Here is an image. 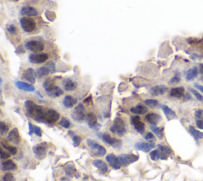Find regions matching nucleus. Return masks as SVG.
Masks as SVG:
<instances>
[{
    "label": "nucleus",
    "instance_id": "4be33fe9",
    "mask_svg": "<svg viewBox=\"0 0 203 181\" xmlns=\"http://www.w3.org/2000/svg\"><path fill=\"white\" fill-rule=\"evenodd\" d=\"M145 119L151 125H156L160 121L161 118L159 115L156 114L155 113H149L146 114Z\"/></svg>",
    "mask_w": 203,
    "mask_h": 181
},
{
    "label": "nucleus",
    "instance_id": "864d4df0",
    "mask_svg": "<svg viewBox=\"0 0 203 181\" xmlns=\"http://www.w3.org/2000/svg\"><path fill=\"white\" fill-rule=\"evenodd\" d=\"M194 86H195V88H197V89L199 90L200 92H202V93H203V86H202V85H200V84H198V83H194Z\"/></svg>",
    "mask_w": 203,
    "mask_h": 181
},
{
    "label": "nucleus",
    "instance_id": "bb28decb",
    "mask_svg": "<svg viewBox=\"0 0 203 181\" xmlns=\"http://www.w3.org/2000/svg\"><path fill=\"white\" fill-rule=\"evenodd\" d=\"M199 72V69L197 67H193L190 69H189L186 72V79L187 81H191L194 79H195L197 77V76L198 75Z\"/></svg>",
    "mask_w": 203,
    "mask_h": 181
},
{
    "label": "nucleus",
    "instance_id": "423d86ee",
    "mask_svg": "<svg viewBox=\"0 0 203 181\" xmlns=\"http://www.w3.org/2000/svg\"><path fill=\"white\" fill-rule=\"evenodd\" d=\"M71 116L76 122H81L84 120L86 118V110L82 103H80L78 106H76L75 110H73Z\"/></svg>",
    "mask_w": 203,
    "mask_h": 181
},
{
    "label": "nucleus",
    "instance_id": "f3484780",
    "mask_svg": "<svg viewBox=\"0 0 203 181\" xmlns=\"http://www.w3.org/2000/svg\"><path fill=\"white\" fill-rule=\"evenodd\" d=\"M106 160H107V162L110 164L113 168L114 169H119L121 168V164L120 161H119L118 157L113 155V154H108L107 157H106Z\"/></svg>",
    "mask_w": 203,
    "mask_h": 181
},
{
    "label": "nucleus",
    "instance_id": "13d9d810",
    "mask_svg": "<svg viewBox=\"0 0 203 181\" xmlns=\"http://www.w3.org/2000/svg\"><path fill=\"white\" fill-rule=\"evenodd\" d=\"M10 1H14V2H17V1H18V0H10Z\"/></svg>",
    "mask_w": 203,
    "mask_h": 181
},
{
    "label": "nucleus",
    "instance_id": "9d476101",
    "mask_svg": "<svg viewBox=\"0 0 203 181\" xmlns=\"http://www.w3.org/2000/svg\"><path fill=\"white\" fill-rule=\"evenodd\" d=\"M49 59L47 53H33L29 56V60L31 63L35 64H42Z\"/></svg>",
    "mask_w": 203,
    "mask_h": 181
},
{
    "label": "nucleus",
    "instance_id": "473e14b6",
    "mask_svg": "<svg viewBox=\"0 0 203 181\" xmlns=\"http://www.w3.org/2000/svg\"><path fill=\"white\" fill-rule=\"evenodd\" d=\"M43 87H44V90H45L48 94L56 87V85H55V82L52 79H47L43 83Z\"/></svg>",
    "mask_w": 203,
    "mask_h": 181
},
{
    "label": "nucleus",
    "instance_id": "3c124183",
    "mask_svg": "<svg viewBox=\"0 0 203 181\" xmlns=\"http://www.w3.org/2000/svg\"><path fill=\"white\" fill-rule=\"evenodd\" d=\"M196 125L200 130H203V119H198V120H196Z\"/></svg>",
    "mask_w": 203,
    "mask_h": 181
},
{
    "label": "nucleus",
    "instance_id": "79ce46f5",
    "mask_svg": "<svg viewBox=\"0 0 203 181\" xmlns=\"http://www.w3.org/2000/svg\"><path fill=\"white\" fill-rule=\"evenodd\" d=\"M72 141H73V143H74L75 147H77V146H80V143H81L82 137H80V136L75 135V136H73Z\"/></svg>",
    "mask_w": 203,
    "mask_h": 181
},
{
    "label": "nucleus",
    "instance_id": "9b49d317",
    "mask_svg": "<svg viewBox=\"0 0 203 181\" xmlns=\"http://www.w3.org/2000/svg\"><path fill=\"white\" fill-rule=\"evenodd\" d=\"M131 123L133 125L136 130L140 134H143L145 130V125L141 122V118L139 116H132L131 117Z\"/></svg>",
    "mask_w": 203,
    "mask_h": 181
},
{
    "label": "nucleus",
    "instance_id": "2eb2a0df",
    "mask_svg": "<svg viewBox=\"0 0 203 181\" xmlns=\"http://www.w3.org/2000/svg\"><path fill=\"white\" fill-rule=\"evenodd\" d=\"M7 139H8L9 141H10L13 144H19L21 141V137L18 130L17 128H14L12 130H10L8 136H7Z\"/></svg>",
    "mask_w": 203,
    "mask_h": 181
},
{
    "label": "nucleus",
    "instance_id": "c756f323",
    "mask_svg": "<svg viewBox=\"0 0 203 181\" xmlns=\"http://www.w3.org/2000/svg\"><path fill=\"white\" fill-rule=\"evenodd\" d=\"M86 120H87L88 125L91 128H95L97 124V117L95 114L92 113V112L87 114V115H86Z\"/></svg>",
    "mask_w": 203,
    "mask_h": 181
},
{
    "label": "nucleus",
    "instance_id": "f03ea898",
    "mask_svg": "<svg viewBox=\"0 0 203 181\" xmlns=\"http://www.w3.org/2000/svg\"><path fill=\"white\" fill-rule=\"evenodd\" d=\"M110 132L119 137H122L126 133V127H125V122L121 118H116L113 121V125L110 128Z\"/></svg>",
    "mask_w": 203,
    "mask_h": 181
},
{
    "label": "nucleus",
    "instance_id": "6e6552de",
    "mask_svg": "<svg viewBox=\"0 0 203 181\" xmlns=\"http://www.w3.org/2000/svg\"><path fill=\"white\" fill-rule=\"evenodd\" d=\"M25 48L28 50L32 51L34 53H38L44 49V44L39 41L31 40V41H29L25 43Z\"/></svg>",
    "mask_w": 203,
    "mask_h": 181
},
{
    "label": "nucleus",
    "instance_id": "cd10ccee",
    "mask_svg": "<svg viewBox=\"0 0 203 181\" xmlns=\"http://www.w3.org/2000/svg\"><path fill=\"white\" fill-rule=\"evenodd\" d=\"M63 85H64V88L66 91L68 92H71V91H74L75 89L77 87V83L75 81H73L71 79H66V80H64L63 82Z\"/></svg>",
    "mask_w": 203,
    "mask_h": 181
},
{
    "label": "nucleus",
    "instance_id": "7ed1b4c3",
    "mask_svg": "<svg viewBox=\"0 0 203 181\" xmlns=\"http://www.w3.org/2000/svg\"><path fill=\"white\" fill-rule=\"evenodd\" d=\"M86 144L91 148L92 153L95 157H103L107 153V150L103 146L99 145L98 142L92 139H87L86 140Z\"/></svg>",
    "mask_w": 203,
    "mask_h": 181
},
{
    "label": "nucleus",
    "instance_id": "b1692460",
    "mask_svg": "<svg viewBox=\"0 0 203 181\" xmlns=\"http://www.w3.org/2000/svg\"><path fill=\"white\" fill-rule=\"evenodd\" d=\"M185 94V89L183 87H179V88H174L171 90L170 95L171 96L174 97V98H180L184 95Z\"/></svg>",
    "mask_w": 203,
    "mask_h": 181
},
{
    "label": "nucleus",
    "instance_id": "39448f33",
    "mask_svg": "<svg viewBox=\"0 0 203 181\" xmlns=\"http://www.w3.org/2000/svg\"><path fill=\"white\" fill-rule=\"evenodd\" d=\"M20 24L23 30L26 33H31L35 29L36 22L33 19L23 17L20 19Z\"/></svg>",
    "mask_w": 203,
    "mask_h": 181
},
{
    "label": "nucleus",
    "instance_id": "603ef678",
    "mask_svg": "<svg viewBox=\"0 0 203 181\" xmlns=\"http://www.w3.org/2000/svg\"><path fill=\"white\" fill-rule=\"evenodd\" d=\"M144 139L148 141L150 140H155V137L154 135L152 134V133H148L145 136H144Z\"/></svg>",
    "mask_w": 203,
    "mask_h": 181
},
{
    "label": "nucleus",
    "instance_id": "ddd939ff",
    "mask_svg": "<svg viewBox=\"0 0 203 181\" xmlns=\"http://www.w3.org/2000/svg\"><path fill=\"white\" fill-rule=\"evenodd\" d=\"M167 91H168V88L165 85H156L155 87H152L149 90V94L152 96H158L166 93Z\"/></svg>",
    "mask_w": 203,
    "mask_h": 181
},
{
    "label": "nucleus",
    "instance_id": "a878e982",
    "mask_svg": "<svg viewBox=\"0 0 203 181\" xmlns=\"http://www.w3.org/2000/svg\"><path fill=\"white\" fill-rule=\"evenodd\" d=\"M92 164H93V165L95 168H97L98 170H100L102 173H107L108 172V166H107V164L102 161H101V160H95L92 162Z\"/></svg>",
    "mask_w": 203,
    "mask_h": 181
},
{
    "label": "nucleus",
    "instance_id": "f8f14e48",
    "mask_svg": "<svg viewBox=\"0 0 203 181\" xmlns=\"http://www.w3.org/2000/svg\"><path fill=\"white\" fill-rule=\"evenodd\" d=\"M60 119V114L55 110H48L45 111L44 115V122L48 123H55Z\"/></svg>",
    "mask_w": 203,
    "mask_h": 181
},
{
    "label": "nucleus",
    "instance_id": "f257e3e1",
    "mask_svg": "<svg viewBox=\"0 0 203 181\" xmlns=\"http://www.w3.org/2000/svg\"><path fill=\"white\" fill-rule=\"evenodd\" d=\"M25 107L28 116L37 122L44 120L45 111L41 106L37 105L31 100H26L25 103Z\"/></svg>",
    "mask_w": 203,
    "mask_h": 181
},
{
    "label": "nucleus",
    "instance_id": "2f4dec72",
    "mask_svg": "<svg viewBox=\"0 0 203 181\" xmlns=\"http://www.w3.org/2000/svg\"><path fill=\"white\" fill-rule=\"evenodd\" d=\"M50 72H52V71H51V69L49 68V66L41 67V68H38L37 71V76H38L39 78H42V77L48 76Z\"/></svg>",
    "mask_w": 203,
    "mask_h": 181
},
{
    "label": "nucleus",
    "instance_id": "72a5a7b5",
    "mask_svg": "<svg viewBox=\"0 0 203 181\" xmlns=\"http://www.w3.org/2000/svg\"><path fill=\"white\" fill-rule=\"evenodd\" d=\"M63 93H64L63 90L61 89V88H60L59 87L56 86L50 92H49V93H48V95H49V96L56 98V97H59L60 96V95H62Z\"/></svg>",
    "mask_w": 203,
    "mask_h": 181
},
{
    "label": "nucleus",
    "instance_id": "4d7b16f0",
    "mask_svg": "<svg viewBox=\"0 0 203 181\" xmlns=\"http://www.w3.org/2000/svg\"><path fill=\"white\" fill-rule=\"evenodd\" d=\"M200 80H201V81L203 83V76H201V78H200Z\"/></svg>",
    "mask_w": 203,
    "mask_h": 181
},
{
    "label": "nucleus",
    "instance_id": "c9c22d12",
    "mask_svg": "<svg viewBox=\"0 0 203 181\" xmlns=\"http://www.w3.org/2000/svg\"><path fill=\"white\" fill-rule=\"evenodd\" d=\"M151 130L155 134H156L157 137H159V138L162 139L163 138V129L159 128V127H157L156 125H151Z\"/></svg>",
    "mask_w": 203,
    "mask_h": 181
},
{
    "label": "nucleus",
    "instance_id": "49530a36",
    "mask_svg": "<svg viewBox=\"0 0 203 181\" xmlns=\"http://www.w3.org/2000/svg\"><path fill=\"white\" fill-rule=\"evenodd\" d=\"M10 152L5 151L4 150L3 148V149H1V159L7 160V159H8V158H10Z\"/></svg>",
    "mask_w": 203,
    "mask_h": 181
},
{
    "label": "nucleus",
    "instance_id": "0eeeda50",
    "mask_svg": "<svg viewBox=\"0 0 203 181\" xmlns=\"http://www.w3.org/2000/svg\"><path fill=\"white\" fill-rule=\"evenodd\" d=\"M118 160L122 166H127L132 163L138 161L139 157L133 154H121L118 157Z\"/></svg>",
    "mask_w": 203,
    "mask_h": 181
},
{
    "label": "nucleus",
    "instance_id": "ea45409f",
    "mask_svg": "<svg viewBox=\"0 0 203 181\" xmlns=\"http://www.w3.org/2000/svg\"><path fill=\"white\" fill-rule=\"evenodd\" d=\"M60 125L64 127V128L68 129L70 127V125H71V122L66 118H63L60 120Z\"/></svg>",
    "mask_w": 203,
    "mask_h": 181
},
{
    "label": "nucleus",
    "instance_id": "a19ab883",
    "mask_svg": "<svg viewBox=\"0 0 203 181\" xmlns=\"http://www.w3.org/2000/svg\"><path fill=\"white\" fill-rule=\"evenodd\" d=\"M3 181H15V178L12 173H7L3 177Z\"/></svg>",
    "mask_w": 203,
    "mask_h": 181
},
{
    "label": "nucleus",
    "instance_id": "5fc2aeb1",
    "mask_svg": "<svg viewBox=\"0 0 203 181\" xmlns=\"http://www.w3.org/2000/svg\"><path fill=\"white\" fill-rule=\"evenodd\" d=\"M29 134L31 135V134L34 133V125H33L30 122H29Z\"/></svg>",
    "mask_w": 203,
    "mask_h": 181
},
{
    "label": "nucleus",
    "instance_id": "1a4fd4ad",
    "mask_svg": "<svg viewBox=\"0 0 203 181\" xmlns=\"http://www.w3.org/2000/svg\"><path fill=\"white\" fill-rule=\"evenodd\" d=\"M102 140L105 143L110 145V146H112L113 148H115V149H119V148L122 147V141L120 140L117 138H114V137H112L111 136L107 134H102L101 136Z\"/></svg>",
    "mask_w": 203,
    "mask_h": 181
},
{
    "label": "nucleus",
    "instance_id": "5701e85b",
    "mask_svg": "<svg viewBox=\"0 0 203 181\" xmlns=\"http://www.w3.org/2000/svg\"><path fill=\"white\" fill-rule=\"evenodd\" d=\"M161 108H162L163 111H164V114L167 117L168 120H171V119H174L177 118V115H176L175 112L173 111L171 108L168 107L166 105H162L161 106Z\"/></svg>",
    "mask_w": 203,
    "mask_h": 181
},
{
    "label": "nucleus",
    "instance_id": "7c9ffc66",
    "mask_svg": "<svg viewBox=\"0 0 203 181\" xmlns=\"http://www.w3.org/2000/svg\"><path fill=\"white\" fill-rule=\"evenodd\" d=\"M189 130L190 132V134H192V136L194 137V138H195V141H198V140H200V139L203 138V133L199 130H197L196 129L194 128V126H192V125H190L189 126Z\"/></svg>",
    "mask_w": 203,
    "mask_h": 181
},
{
    "label": "nucleus",
    "instance_id": "a211bd4d",
    "mask_svg": "<svg viewBox=\"0 0 203 181\" xmlns=\"http://www.w3.org/2000/svg\"><path fill=\"white\" fill-rule=\"evenodd\" d=\"M22 78L29 83H34L36 81L35 72L33 68H27L25 71H24L23 74H22Z\"/></svg>",
    "mask_w": 203,
    "mask_h": 181
},
{
    "label": "nucleus",
    "instance_id": "6ab92c4d",
    "mask_svg": "<svg viewBox=\"0 0 203 181\" xmlns=\"http://www.w3.org/2000/svg\"><path fill=\"white\" fill-rule=\"evenodd\" d=\"M15 163L11 160H7V161H3L1 164V170L2 171H11V170L16 169Z\"/></svg>",
    "mask_w": 203,
    "mask_h": 181
},
{
    "label": "nucleus",
    "instance_id": "58836bf2",
    "mask_svg": "<svg viewBox=\"0 0 203 181\" xmlns=\"http://www.w3.org/2000/svg\"><path fill=\"white\" fill-rule=\"evenodd\" d=\"M1 127H0V134L1 135H5L9 130V126L5 123V122H1Z\"/></svg>",
    "mask_w": 203,
    "mask_h": 181
},
{
    "label": "nucleus",
    "instance_id": "f704fd0d",
    "mask_svg": "<svg viewBox=\"0 0 203 181\" xmlns=\"http://www.w3.org/2000/svg\"><path fill=\"white\" fill-rule=\"evenodd\" d=\"M2 146L4 149L8 151V152H10V154H12V155H15V154L17 153V149H16L14 146H10V145H8L7 143L4 142L3 141H2Z\"/></svg>",
    "mask_w": 203,
    "mask_h": 181
},
{
    "label": "nucleus",
    "instance_id": "e433bc0d",
    "mask_svg": "<svg viewBox=\"0 0 203 181\" xmlns=\"http://www.w3.org/2000/svg\"><path fill=\"white\" fill-rule=\"evenodd\" d=\"M144 104H145L146 106H148V107H152V108H154V107H156L159 106V103H158L157 100L152 99V98H151V99H146L145 101H144Z\"/></svg>",
    "mask_w": 203,
    "mask_h": 181
},
{
    "label": "nucleus",
    "instance_id": "09e8293b",
    "mask_svg": "<svg viewBox=\"0 0 203 181\" xmlns=\"http://www.w3.org/2000/svg\"><path fill=\"white\" fill-rule=\"evenodd\" d=\"M180 80H181V78H180V76L179 74L175 75V76L173 77L172 79L170 81V83H180Z\"/></svg>",
    "mask_w": 203,
    "mask_h": 181
},
{
    "label": "nucleus",
    "instance_id": "c85d7f7f",
    "mask_svg": "<svg viewBox=\"0 0 203 181\" xmlns=\"http://www.w3.org/2000/svg\"><path fill=\"white\" fill-rule=\"evenodd\" d=\"M130 111L132 113L136 114H146L148 112V108L145 106L138 104V105L132 107L130 109Z\"/></svg>",
    "mask_w": 203,
    "mask_h": 181
},
{
    "label": "nucleus",
    "instance_id": "a18cd8bd",
    "mask_svg": "<svg viewBox=\"0 0 203 181\" xmlns=\"http://www.w3.org/2000/svg\"><path fill=\"white\" fill-rule=\"evenodd\" d=\"M45 16L49 21H54L55 19H56V14L53 11H47L45 13Z\"/></svg>",
    "mask_w": 203,
    "mask_h": 181
},
{
    "label": "nucleus",
    "instance_id": "4468645a",
    "mask_svg": "<svg viewBox=\"0 0 203 181\" xmlns=\"http://www.w3.org/2000/svg\"><path fill=\"white\" fill-rule=\"evenodd\" d=\"M135 148L137 150L143 151L144 152H149L155 147L154 142H137L135 144Z\"/></svg>",
    "mask_w": 203,
    "mask_h": 181
},
{
    "label": "nucleus",
    "instance_id": "4c0bfd02",
    "mask_svg": "<svg viewBox=\"0 0 203 181\" xmlns=\"http://www.w3.org/2000/svg\"><path fill=\"white\" fill-rule=\"evenodd\" d=\"M161 156L159 153V150H153L152 152H150V158L152 161H156L159 159H160Z\"/></svg>",
    "mask_w": 203,
    "mask_h": 181
},
{
    "label": "nucleus",
    "instance_id": "dca6fc26",
    "mask_svg": "<svg viewBox=\"0 0 203 181\" xmlns=\"http://www.w3.org/2000/svg\"><path fill=\"white\" fill-rule=\"evenodd\" d=\"M20 14L25 17H35L38 15V11L34 7H23L21 9Z\"/></svg>",
    "mask_w": 203,
    "mask_h": 181
},
{
    "label": "nucleus",
    "instance_id": "8fccbe9b",
    "mask_svg": "<svg viewBox=\"0 0 203 181\" xmlns=\"http://www.w3.org/2000/svg\"><path fill=\"white\" fill-rule=\"evenodd\" d=\"M195 118H196L197 120L198 119H203V110L199 109V110H196V112H195Z\"/></svg>",
    "mask_w": 203,
    "mask_h": 181
},
{
    "label": "nucleus",
    "instance_id": "aec40b11",
    "mask_svg": "<svg viewBox=\"0 0 203 181\" xmlns=\"http://www.w3.org/2000/svg\"><path fill=\"white\" fill-rule=\"evenodd\" d=\"M16 87H17L18 89L22 90V91H25V92H34L35 88L33 85L29 84V83H25V82H22V81H17L15 83Z\"/></svg>",
    "mask_w": 203,
    "mask_h": 181
},
{
    "label": "nucleus",
    "instance_id": "c03bdc74",
    "mask_svg": "<svg viewBox=\"0 0 203 181\" xmlns=\"http://www.w3.org/2000/svg\"><path fill=\"white\" fill-rule=\"evenodd\" d=\"M7 31L11 34H15L16 33H17V29H16L15 25H14V24H10L9 25H7Z\"/></svg>",
    "mask_w": 203,
    "mask_h": 181
},
{
    "label": "nucleus",
    "instance_id": "20e7f679",
    "mask_svg": "<svg viewBox=\"0 0 203 181\" xmlns=\"http://www.w3.org/2000/svg\"><path fill=\"white\" fill-rule=\"evenodd\" d=\"M34 152L35 157L38 160H43L46 156L48 150V144L46 142H41L34 146Z\"/></svg>",
    "mask_w": 203,
    "mask_h": 181
},
{
    "label": "nucleus",
    "instance_id": "412c9836",
    "mask_svg": "<svg viewBox=\"0 0 203 181\" xmlns=\"http://www.w3.org/2000/svg\"><path fill=\"white\" fill-rule=\"evenodd\" d=\"M77 103V99L71 95H66L63 100V104L66 108H71Z\"/></svg>",
    "mask_w": 203,
    "mask_h": 181
},
{
    "label": "nucleus",
    "instance_id": "de8ad7c7",
    "mask_svg": "<svg viewBox=\"0 0 203 181\" xmlns=\"http://www.w3.org/2000/svg\"><path fill=\"white\" fill-rule=\"evenodd\" d=\"M34 133L38 137H41L42 136V130L38 126H36V125H34Z\"/></svg>",
    "mask_w": 203,
    "mask_h": 181
},
{
    "label": "nucleus",
    "instance_id": "37998d69",
    "mask_svg": "<svg viewBox=\"0 0 203 181\" xmlns=\"http://www.w3.org/2000/svg\"><path fill=\"white\" fill-rule=\"evenodd\" d=\"M190 92H192V94H193V95L196 97L197 99L199 100V101H201V102H203V96L199 93V92H197L196 90L192 89V88H190Z\"/></svg>",
    "mask_w": 203,
    "mask_h": 181
},
{
    "label": "nucleus",
    "instance_id": "393cba45",
    "mask_svg": "<svg viewBox=\"0 0 203 181\" xmlns=\"http://www.w3.org/2000/svg\"><path fill=\"white\" fill-rule=\"evenodd\" d=\"M158 150H159V153H160V159L165 160L167 159L166 157L164 156H168V155H170L171 153V150L169 147L166 146H164V145H159L158 146Z\"/></svg>",
    "mask_w": 203,
    "mask_h": 181
},
{
    "label": "nucleus",
    "instance_id": "6e6d98bb",
    "mask_svg": "<svg viewBox=\"0 0 203 181\" xmlns=\"http://www.w3.org/2000/svg\"><path fill=\"white\" fill-rule=\"evenodd\" d=\"M199 72L201 73V75H203V63H202V64H200V66H199Z\"/></svg>",
    "mask_w": 203,
    "mask_h": 181
}]
</instances>
